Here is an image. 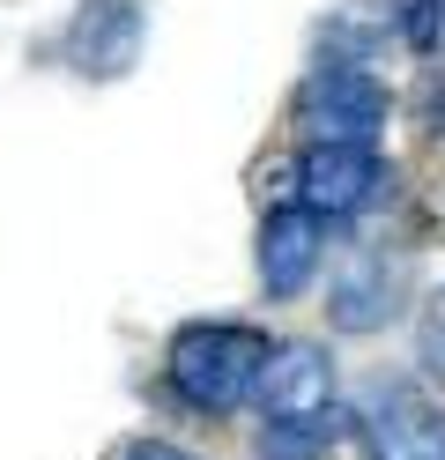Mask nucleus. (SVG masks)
Segmentation results:
<instances>
[{
	"mask_svg": "<svg viewBox=\"0 0 445 460\" xmlns=\"http://www.w3.org/2000/svg\"><path fill=\"white\" fill-rule=\"evenodd\" d=\"M260 364H267V341L253 327H230V320H208V327H186L164 357V379L171 394L200 416H230L245 409L253 386H260Z\"/></svg>",
	"mask_w": 445,
	"mask_h": 460,
	"instance_id": "obj_1",
	"label": "nucleus"
},
{
	"mask_svg": "<svg viewBox=\"0 0 445 460\" xmlns=\"http://www.w3.org/2000/svg\"><path fill=\"white\" fill-rule=\"evenodd\" d=\"M386 111H394L386 82L334 52V60L312 67L305 90H297V134H305V141H378L386 134Z\"/></svg>",
	"mask_w": 445,
	"mask_h": 460,
	"instance_id": "obj_2",
	"label": "nucleus"
},
{
	"mask_svg": "<svg viewBox=\"0 0 445 460\" xmlns=\"http://www.w3.org/2000/svg\"><path fill=\"white\" fill-rule=\"evenodd\" d=\"M364 460H445V401H431L408 379H378L356 409Z\"/></svg>",
	"mask_w": 445,
	"mask_h": 460,
	"instance_id": "obj_3",
	"label": "nucleus"
},
{
	"mask_svg": "<svg viewBox=\"0 0 445 460\" xmlns=\"http://www.w3.org/2000/svg\"><path fill=\"white\" fill-rule=\"evenodd\" d=\"M378 179H386V164L371 141H305V156H297V200L319 208L326 223L356 216L378 193Z\"/></svg>",
	"mask_w": 445,
	"mask_h": 460,
	"instance_id": "obj_4",
	"label": "nucleus"
},
{
	"mask_svg": "<svg viewBox=\"0 0 445 460\" xmlns=\"http://www.w3.org/2000/svg\"><path fill=\"white\" fill-rule=\"evenodd\" d=\"M253 409H260V423L334 416V364H326V349H312V341H282V349H267L260 386H253Z\"/></svg>",
	"mask_w": 445,
	"mask_h": 460,
	"instance_id": "obj_5",
	"label": "nucleus"
},
{
	"mask_svg": "<svg viewBox=\"0 0 445 460\" xmlns=\"http://www.w3.org/2000/svg\"><path fill=\"white\" fill-rule=\"evenodd\" d=\"M141 45H148V22H141L134 0H82L75 22H67V60L89 82H119L141 60Z\"/></svg>",
	"mask_w": 445,
	"mask_h": 460,
	"instance_id": "obj_6",
	"label": "nucleus"
},
{
	"mask_svg": "<svg viewBox=\"0 0 445 460\" xmlns=\"http://www.w3.org/2000/svg\"><path fill=\"white\" fill-rule=\"evenodd\" d=\"M319 261H326V216L305 208V200L267 208V223H260V282H267V297H305Z\"/></svg>",
	"mask_w": 445,
	"mask_h": 460,
	"instance_id": "obj_7",
	"label": "nucleus"
},
{
	"mask_svg": "<svg viewBox=\"0 0 445 460\" xmlns=\"http://www.w3.org/2000/svg\"><path fill=\"white\" fill-rule=\"evenodd\" d=\"M394 312H401V268L386 261V252L356 261L334 290H326V320H334L342 334H378Z\"/></svg>",
	"mask_w": 445,
	"mask_h": 460,
	"instance_id": "obj_8",
	"label": "nucleus"
},
{
	"mask_svg": "<svg viewBox=\"0 0 445 460\" xmlns=\"http://www.w3.org/2000/svg\"><path fill=\"white\" fill-rule=\"evenodd\" d=\"M334 438H342V409L312 423H260V460H319Z\"/></svg>",
	"mask_w": 445,
	"mask_h": 460,
	"instance_id": "obj_9",
	"label": "nucleus"
},
{
	"mask_svg": "<svg viewBox=\"0 0 445 460\" xmlns=\"http://www.w3.org/2000/svg\"><path fill=\"white\" fill-rule=\"evenodd\" d=\"M415 357H423L431 379H445V290L423 297V320H415Z\"/></svg>",
	"mask_w": 445,
	"mask_h": 460,
	"instance_id": "obj_10",
	"label": "nucleus"
},
{
	"mask_svg": "<svg viewBox=\"0 0 445 460\" xmlns=\"http://www.w3.org/2000/svg\"><path fill=\"white\" fill-rule=\"evenodd\" d=\"M119 460H200V453H186V446H171V438H134Z\"/></svg>",
	"mask_w": 445,
	"mask_h": 460,
	"instance_id": "obj_11",
	"label": "nucleus"
}]
</instances>
